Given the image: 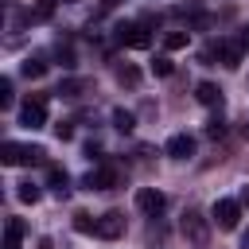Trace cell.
<instances>
[{
    "instance_id": "6da1fadb",
    "label": "cell",
    "mask_w": 249,
    "mask_h": 249,
    "mask_svg": "<svg viewBox=\"0 0 249 249\" xmlns=\"http://www.w3.org/2000/svg\"><path fill=\"white\" fill-rule=\"evenodd\" d=\"M179 230H183V237H187L195 249H206V241H210V222L202 218V210H187L183 222H179Z\"/></svg>"
},
{
    "instance_id": "7a4b0ae2",
    "label": "cell",
    "mask_w": 249,
    "mask_h": 249,
    "mask_svg": "<svg viewBox=\"0 0 249 249\" xmlns=\"http://www.w3.org/2000/svg\"><path fill=\"white\" fill-rule=\"evenodd\" d=\"M19 124H27V128H43L47 124V93H31L19 105Z\"/></svg>"
},
{
    "instance_id": "3957f363",
    "label": "cell",
    "mask_w": 249,
    "mask_h": 249,
    "mask_svg": "<svg viewBox=\"0 0 249 249\" xmlns=\"http://www.w3.org/2000/svg\"><path fill=\"white\" fill-rule=\"evenodd\" d=\"M113 31H117V43H124V47H136V51H144V47L152 43V31H148L144 23H117Z\"/></svg>"
},
{
    "instance_id": "277c9868",
    "label": "cell",
    "mask_w": 249,
    "mask_h": 249,
    "mask_svg": "<svg viewBox=\"0 0 249 249\" xmlns=\"http://www.w3.org/2000/svg\"><path fill=\"white\" fill-rule=\"evenodd\" d=\"M237 218H241V202L237 198H218L214 202V226L218 230H237Z\"/></svg>"
},
{
    "instance_id": "5b68a950",
    "label": "cell",
    "mask_w": 249,
    "mask_h": 249,
    "mask_svg": "<svg viewBox=\"0 0 249 249\" xmlns=\"http://www.w3.org/2000/svg\"><path fill=\"white\" fill-rule=\"evenodd\" d=\"M163 206H167V198H163L156 187H140V191H136V210H140V214L160 218V214H163Z\"/></svg>"
},
{
    "instance_id": "8992f818",
    "label": "cell",
    "mask_w": 249,
    "mask_h": 249,
    "mask_svg": "<svg viewBox=\"0 0 249 249\" xmlns=\"http://www.w3.org/2000/svg\"><path fill=\"white\" fill-rule=\"evenodd\" d=\"M121 233H124V214H121V210H105V214L97 218V237L117 241Z\"/></svg>"
},
{
    "instance_id": "52a82bcc",
    "label": "cell",
    "mask_w": 249,
    "mask_h": 249,
    "mask_svg": "<svg viewBox=\"0 0 249 249\" xmlns=\"http://www.w3.org/2000/svg\"><path fill=\"white\" fill-rule=\"evenodd\" d=\"M113 183H117V171H113L109 163H97V167L82 179V187H86V191H109Z\"/></svg>"
},
{
    "instance_id": "ba28073f",
    "label": "cell",
    "mask_w": 249,
    "mask_h": 249,
    "mask_svg": "<svg viewBox=\"0 0 249 249\" xmlns=\"http://www.w3.org/2000/svg\"><path fill=\"white\" fill-rule=\"evenodd\" d=\"M241 51H245V47H241L237 39H218V43L206 51V58H210V54H218L226 66H237V62H241Z\"/></svg>"
},
{
    "instance_id": "9c48e42d",
    "label": "cell",
    "mask_w": 249,
    "mask_h": 249,
    "mask_svg": "<svg viewBox=\"0 0 249 249\" xmlns=\"http://www.w3.org/2000/svg\"><path fill=\"white\" fill-rule=\"evenodd\" d=\"M167 156H175V160H187V156H195V136H187V132H175V136L167 140Z\"/></svg>"
},
{
    "instance_id": "30bf717a",
    "label": "cell",
    "mask_w": 249,
    "mask_h": 249,
    "mask_svg": "<svg viewBox=\"0 0 249 249\" xmlns=\"http://www.w3.org/2000/svg\"><path fill=\"white\" fill-rule=\"evenodd\" d=\"M0 163H8V167H16V163H27V144L4 140V144H0Z\"/></svg>"
},
{
    "instance_id": "8fae6325",
    "label": "cell",
    "mask_w": 249,
    "mask_h": 249,
    "mask_svg": "<svg viewBox=\"0 0 249 249\" xmlns=\"http://www.w3.org/2000/svg\"><path fill=\"white\" fill-rule=\"evenodd\" d=\"M47 187H51L58 198H66V195H70V175H66L58 163H51V167H47Z\"/></svg>"
},
{
    "instance_id": "7c38bea8",
    "label": "cell",
    "mask_w": 249,
    "mask_h": 249,
    "mask_svg": "<svg viewBox=\"0 0 249 249\" xmlns=\"http://www.w3.org/2000/svg\"><path fill=\"white\" fill-rule=\"evenodd\" d=\"M4 249H23V222L19 218L4 222Z\"/></svg>"
},
{
    "instance_id": "4fadbf2b",
    "label": "cell",
    "mask_w": 249,
    "mask_h": 249,
    "mask_svg": "<svg viewBox=\"0 0 249 249\" xmlns=\"http://www.w3.org/2000/svg\"><path fill=\"white\" fill-rule=\"evenodd\" d=\"M82 89H89V78H62L54 93H62V97H82Z\"/></svg>"
},
{
    "instance_id": "5bb4252c",
    "label": "cell",
    "mask_w": 249,
    "mask_h": 249,
    "mask_svg": "<svg viewBox=\"0 0 249 249\" xmlns=\"http://www.w3.org/2000/svg\"><path fill=\"white\" fill-rule=\"evenodd\" d=\"M195 97H198L202 105H222V89H218L214 82H198V86H195Z\"/></svg>"
},
{
    "instance_id": "9a60e30c",
    "label": "cell",
    "mask_w": 249,
    "mask_h": 249,
    "mask_svg": "<svg viewBox=\"0 0 249 249\" xmlns=\"http://www.w3.org/2000/svg\"><path fill=\"white\" fill-rule=\"evenodd\" d=\"M54 4H58V0H35V8L27 12V19H31V23H43V19H51V16H54Z\"/></svg>"
},
{
    "instance_id": "2e32d148",
    "label": "cell",
    "mask_w": 249,
    "mask_h": 249,
    "mask_svg": "<svg viewBox=\"0 0 249 249\" xmlns=\"http://www.w3.org/2000/svg\"><path fill=\"white\" fill-rule=\"evenodd\" d=\"M117 82L128 86V89H136V86H140V70H136L132 62H124V66H117Z\"/></svg>"
},
{
    "instance_id": "e0dca14e",
    "label": "cell",
    "mask_w": 249,
    "mask_h": 249,
    "mask_svg": "<svg viewBox=\"0 0 249 249\" xmlns=\"http://www.w3.org/2000/svg\"><path fill=\"white\" fill-rule=\"evenodd\" d=\"M187 43H191V31H167V35H163V47H167V51H183Z\"/></svg>"
},
{
    "instance_id": "ac0fdd59",
    "label": "cell",
    "mask_w": 249,
    "mask_h": 249,
    "mask_svg": "<svg viewBox=\"0 0 249 249\" xmlns=\"http://www.w3.org/2000/svg\"><path fill=\"white\" fill-rule=\"evenodd\" d=\"M16 198H19V202H31V206H35V202L43 198V191H39L35 183H19V191H16Z\"/></svg>"
},
{
    "instance_id": "d6986e66",
    "label": "cell",
    "mask_w": 249,
    "mask_h": 249,
    "mask_svg": "<svg viewBox=\"0 0 249 249\" xmlns=\"http://www.w3.org/2000/svg\"><path fill=\"white\" fill-rule=\"evenodd\" d=\"M74 230H78V233H97V218H89L86 210H78V214H74Z\"/></svg>"
},
{
    "instance_id": "ffe728a7",
    "label": "cell",
    "mask_w": 249,
    "mask_h": 249,
    "mask_svg": "<svg viewBox=\"0 0 249 249\" xmlns=\"http://www.w3.org/2000/svg\"><path fill=\"white\" fill-rule=\"evenodd\" d=\"M19 70H23V74H27V78H43V74H47V62H43V58H39V54H35V58H27V62H23V66H19Z\"/></svg>"
},
{
    "instance_id": "44dd1931",
    "label": "cell",
    "mask_w": 249,
    "mask_h": 249,
    "mask_svg": "<svg viewBox=\"0 0 249 249\" xmlns=\"http://www.w3.org/2000/svg\"><path fill=\"white\" fill-rule=\"evenodd\" d=\"M171 70H175V62H171L167 54H156V58H152V74H160V78H167Z\"/></svg>"
},
{
    "instance_id": "7402d4cb",
    "label": "cell",
    "mask_w": 249,
    "mask_h": 249,
    "mask_svg": "<svg viewBox=\"0 0 249 249\" xmlns=\"http://www.w3.org/2000/svg\"><path fill=\"white\" fill-rule=\"evenodd\" d=\"M113 124H117V128H121V132H128V128H132V124H136V117H132V113H128V109H113Z\"/></svg>"
},
{
    "instance_id": "603a6c76",
    "label": "cell",
    "mask_w": 249,
    "mask_h": 249,
    "mask_svg": "<svg viewBox=\"0 0 249 249\" xmlns=\"http://www.w3.org/2000/svg\"><path fill=\"white\" fill-rule=\"evenodd\" d=\"M16 101V93H12V78H0V109H8Z\"/></svg>"
},
{
    "instance_id": "cb8c5ba5",
    "label": "cell",
    "mask_w": 249,
    "mask_h": 249,
    "mask_svg": "<svg viewBox=\"0 0 249 249\" xmlns=\"http://www.w3.org/2000/svg\"><path fill=\"white\" fill-rule=\"evenodd\" d=\"M206 136H210V140L226 136V121H222V117H210V121H206Z\"/></svg>"
},
{
    "instance_id": "d4e9b609",
    "label": "cell",
    "mask_w": 249,
    "mask_h": 249,
    "mask_svg": "<svg viewBox=\"0 0 249 249\" xmlns=\"http://www.w3.org/2000/svg\"><path fill=\"white\" fill-rule=\"evenodd\" d=\"M54 136H58V140H70V136H74V124H70V121H58V124H54Z\"/></svg>"
},
{
    "instance_id": "484cf974",
    "label": "cell",
    "mask_w": 249,
    "mask_h": 249,
    "mask_svg": "<svg viewBox=\"0 0 249 249\" xmlns=\"http://www.w3.org/2000/svg\"><path fill=\"white\" fill-rule=\"evenodd\" d=\"M237 43H241V47H249V23H241V27H237Z\"/></svg>"
},
{
    "instance_id": "4316f807",
    "label": "cell",
    "mask_w": 249,
    "mask_h": 249,
    "mask_svg": "<svg viewBox=\"0 0 249 249\" xmlns=\"http://www.w3.org/2000/svg\"><path fill=\"white\" fill-rule=\"evenodd\" d=\"M35 249H54V241H51V237H39V241H35Z\"/></svg>"
},
{
    "instance_id": "83f0119b",
    "label": "cell",
    "mask_w": 249,
    "mask_h": 249,
    "mask_svg": "<svg viewBox=\"0 0 249 249\" xmlns=\"http://www.w3.org/2000/svg\"><path fill=\"white\" fill-rule=\"evenodd\" d=\"M237 202H241V206H249V187H241V195H237Z\"/></svg>"
},
{
    "instance_id": "f1b7e54d",
    "label": "cell",
    "mask_w": 249,
    "mask_h": 249,
    "mask_svg": "<svg viewBox=\"0 0 249 249\" xmlns=\"http://www.w3.org/2000/svg\"><path fill=\"white\" fill-rule=\"evenodd\" d=\"M101 4H105V8H117V4H121V0H101Z\"/></svg>"
},
{
    "instance_id": "f546056e",
    "label": "cell",
    "mask_w": 249,
    "mask_h": 249,
    "mask_svg": "<svg viewBox=\"0 0 249 249\" xmlns=\"http://www.w3.org/2000/svg\"><path fill=\"white\" fill-rule=\"evenodd\" d=\"M241 249H249V233H245V237H241Z\"/></svg>"
}]
</instances>
